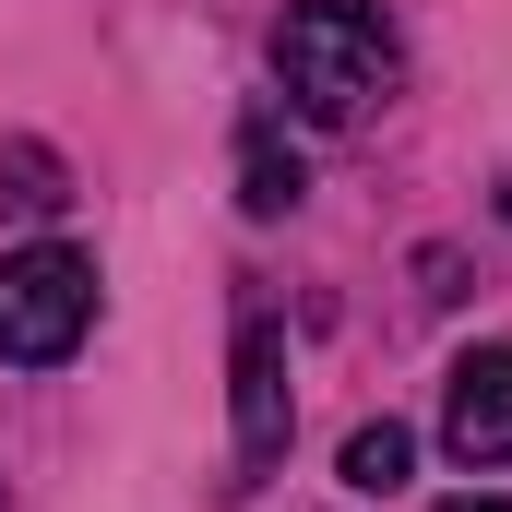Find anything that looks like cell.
Wrapping results in <instances>:
<instances>
[{
	"label": "cell",
	"instance_id": "obj_3",
	"mask_svg": "<svg viewBox=\"0 0 512 512\" xmlns=\"http://www.w3.org/2000/svg\"><path fill=\"white\" fill-rule=\"evenodd\" d=\"M239 489L286 465V429H298V393H286V322L274 310H239Z\"/></svg>",
	"mask_w": 512,
	"mask_h": 512
},
{
	"label": "cell",
	"instance_id": "obj_1",
	"mask_svg": "<svg viewBox=\"0 0 512 512\" xmlns=\"http://www.w3.org/2000/svg\"><path fill=\"white\" fill-rule=\"evenodd\" d=\"M393 72H405V48H393L382 0H298L274 24V84H286L298 120H322V131L370 120L393 96Z\"/></svg>",
	"mask_w": 512,
	"mask_h": 512
},
{
	"label": "cell",
	"instance_id": "obj_6",
	"mask_svg": "<svg viewBox=\"0 0 512 512\" xmlns=\"http://www.w3.org/2000/svg\"><path fill=\"white\" fill-rule=\"evenodd\" d=\"M405 465H417V429H405V417H370V429H346V489H358V501L405 489Z\"/></svg>",
	"mask_w": 512,
	"mask_h": 512
},
{
	"label": "cell",
	"instance_id": "obj_7",
	"mask_svg": "<svg viewBox=\"0 0 512 512\" xmlns=\"http://www.w3.org/2000/svg\"><path fill=\"white\" fill-rule=\"evenodd\" d=\"M0 203H24V215H48V203H60V167H48V155L24 143V155H12V191H0Z\"/></svg>",
	"mask_w": 512,
	"mask_h": 512
},
{
	"label": "cell",
	"instance_id": "obj_5",
	"mask_svg": "<svg viewBox=\"0 0 512 512\" xmlns=\"http://www.w3.org/2000/svg\"><path fill=\"white\" fill-rule=\"evenodd\" d=\"M239 203H251L262 227L310 203V167H298V143H286L274 120H239Z\"/></svg>",
	"mask_w": 512,
	"mask_h": 512
},
{
	"label": "cell",
	"instance_id": "obj_2",
	"mask_svg": "<svg viewBox=\"0 0 512 512\" xmlns=\"http://www.w3.org/2000/svg\"><path fill=\"white\" fill-rule=\"evenodd\" d=\"M96 334V262L36 239V251L0 262V358L12 370H60L72 346Z\"/></svg>",
	"mask_w": 512,
	"mask_h": 512
},
{
	"label": "cell",
	"instance_id": "obj_4",
	"mask_svg": "<svg viewBox=\"0 0 512 512\" xmlns=\"http://www.w3.org/2000/svg\"><path fill=\"white\" fill-rule=\"evenodd\" d=\"M441 441H453L465 465H512V346L453 358V382H441Z\"/></svg>",
	"mask_w": 512,
	"mask_h": 512
},
{
	"label": "cell",
	"instance_id": "obj_8",
	"mask_svg": "<svg viewBox=\"0 0 512 512\" xmlns=\"http://www.w3.org/2000/svg\"><path fill=\"white\" fill-rule=\"evenodd\" d=\"M441 512H512V501H477V489H465V501H441Z\"/></svg>",
	"mask_w": 512,
	"mask_h": 512
}]
</instances>
